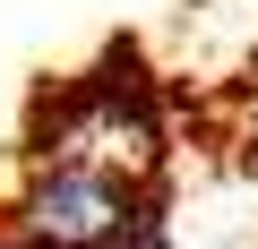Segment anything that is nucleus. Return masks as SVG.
Segmentation results:
<instances>
[{
    "label": "nucleus",
    "instance_id": "nucleus-1",
    "mask_svg": "<svg viewBox=\"0 0 258 249\" xmlns=\"http://www.w3.org/2000/svg\"><path fill=\"white\" fill-rule=\"evenodd\" d=\"M138 223H147V206H138L129 181L60 172V163H52V172L18 198V215H9L18 249H129Z\"/></svg>",
    "mask_w": 258,
    "mask_h": 249
},
{
    "label": "nucleus",
    "instance_id": "nucleus-3",
    "mask_svg": "<svg viewBox=\"0 0 258 249\" xmlns=\"http://www.w3.org/2000/svg\"><path fill=\"white\" fill-rule=\"evenodd\" d=\"M249 155H258V120H249Z\"/></svg>",
    "mask_w": 258,
    "mask_h": 249
},
{
    "label": "nucleus",
    "instance_id": "nucleus-2",
    "mask_svg": "<svg viewBox=\"0 0 258 249\" xmlns=\"http://www.w3.org/2000/svg\"><path fill=\"white\" fill-rule=\"evenodd\" d=\"M155 146H164V129H155L147 95L120 86V77H86L78 103L52 120V155H60V172L138 181V172H155Z\"/></svg>",
    "mask_w": 258,
    "mask_h": 249
}]
</instances>
